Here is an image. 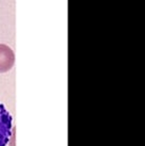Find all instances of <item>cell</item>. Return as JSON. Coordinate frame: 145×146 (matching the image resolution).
<instances>
[{
	"mask_svg": "<svg viewBox=\"0 0 145 146\" xmlns=\"http://www.w3.org/2000/svg\"><path fill=\"white\" fill-rule=\"evenodd\" d=\"M13 127V117L2 102H0V146L8 145Z\"/></svg>",
	"mask_w": 145,
	"mask_h": 146,
	"instance_id": "cell-1",
	"label": "cell"
},
{
	"mask_svg": "<svg viewBox=\"0 0 145 146\" xmlns=\"http://www.w3.org/2000/svg\"><path fill=\"white\" fill-rule=\"evenodd\" d=\"M15 63V54L8 45L0 44V73H7L12 69Z\"/></svg>",
	"mask_w": 145,
	"mask_h": 146,
	"instance_id": "cell-2",
	"label": "cell"
}]
</instances>
